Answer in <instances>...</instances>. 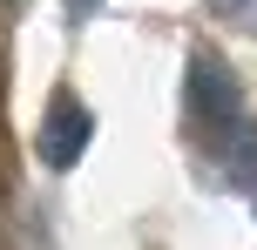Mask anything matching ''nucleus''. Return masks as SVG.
Here are the masks:
<instances>
[{
	"label": "nucleus",
	"instance_id": "nucleus-1",
	"mask_svg": "<svg viewBox=\"0 0 257 250\" xmlns=\"http://www.w3.org/2000/svg\"><path fill=\"white\" fill-rule=\"evenodd\" d=\"M183 102L196 122H237L244 115V88L217 54H190V75H183Z\"/></svg>",
	"mask_w": 257,
	"mask_h": 250
},
{
	"label": "nucleus",
	"instance_id": "nucleus-2",
	"mask_svg": "<svg viewBox=\"0 0 257 250\" xmlns=\"http://www.w3.org/2000/svg\"><path fill=\"white\" fill-rule=\"evenodd\" d=\"M88 142H95V115H88V102H75V95H54V108H48V122H41V162L48 169H75L81 156H88Z\"/></svg>",
	"mask_w": 257,
	"mask_h": 250
},
{
	"label": "nucleus",
	"instance_id": "nucleus-4",
	"mask_svg": "<svg viewBox=\"0 0 257 250\" xmlns=\"http://www.w3.org/2000/svg\"><path fill=\"white\" fill-rule=\"evenodd\" d=\"M210 7H217V14H244L250 0H210Z\"/></svg>",
	"mask_w": 257,
	"mask_h": 250
},
{
	"label": "nucleus",
	"instance_id": "nucleus-3",
	"mask_svg": "<svg viewBox=\"0 0 257 250\" xmlns=\"http://www.w3.org/2000/svg\"><path fill=\"white\" fill-rule=\"evenodd\" d=\"M230 183H237V189H250V183H257V129H250L244 115H237V149H230Z\"/></svg>",
	"mask_w": 257,
	"mask_h": 250
},
{
	"label": "nucleus",
	"instance_id": "nucleus-5",
	"mask_svg": "<svg viewBox=\"0 0 257 250\" xmlns=\"http://www.w3.org/2000/svg\"><path fill=\"white\" fill-rule=\"evenodd\" d=\"M68 7H95V0H68Z\"/></svg>",
	"mask_w": 257,
	"mask_h": 250
}]
</instances>
